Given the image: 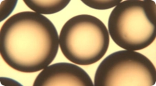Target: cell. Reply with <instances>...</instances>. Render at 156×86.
Segmentation results:
<instances>
[{
    "label": "cell",
    "mask_w": 156,
    "mask_h": 86,
    "mask_svg": "<svg viewBox=\"0 0 156 86\" xmlns=\"http://www.w3.org/2000/svg\"><path fill=\"white\" fill-rule=\"evenodd\" d=\"M109 45L105 23L95 16L79 15L66 21L59 34V46L67 59L79 66L97 63Z\"/></svg>",
    "instance_id": "obj_3"
},
{
    "label": "cell",
    "mask_w": 156,
    "mask_h": 86,
    "mask_svg": "<svg viewBox=\"0 0 156 86\" xmlns=\"http://www.w3.org/2000/svg\"><path fill=\"white\" fill-rule=\"evenodd\" d=\"M155 20L154 1H122L109 15L108 32L115 44L122 49L140 50L155 41Z\"/></svg>",
    "instance_id": "obj_2"
},
{
    "label": "cell",
    "mask_w": 156,
    "mask_h": 86,
    "mask_svg": "<svg viewBox=\"0 0 156 86\" xmlns=\"http://www.w3.org/2000/svg\"><path fill=\"white\" fill-rule=\"evenodd\" d=\"M24 3L33 12L40 15H52L63 10L69 0H24Z\"/></svg>",
    "instance_id": "obj_6"
},
{
    "label": "cell",
    "mask_w": 156,
    "mask_h": 86,
    "mask_svg": "<svg viewBox=\"0 0 156 86\" xmlns=\"http://www.w3.org/2000/svg\"><path fill=\"white\" fill-rule=\"evenodd\" d=\"M83 4L86 6L96 10H108L112 8L116 7L121 0H82Z\"/></svg>",
    "instance_id": "obj_7"
},
{
    "label": "cell",
    "mask_w": 156,
    "mask_h": 86,
    "mask_svg": "<svg viewBox=\"0 0 156 86\" xmlns=\"http://www.w3.org/2000/svg\"><path fill=\"white\" fill-rule=\"evenodd\" d=\"M17 4V1H2L1 2V18L0 21H3L5 19L7 18L11 14L16 5Z\"/></svg>",
    "instance_id": "obj_8"
},
{
    "label": "cell",
    "mask_w": 156,
    "mask_h": 86,
    "mask_svg": "<svg viewBox=\"0 0 156 86\" xmlns=\"http://www.w3.org/2000/svg\"><path fill=\"white\" fill-rule=\"evenodd\" d=\"M156 70L147 56L137 51L120 50L109 55L98 66L95 86H152Z\"/></svg>",
    "instance_id": "obj_4"
},
{
    "label": "cell",
    "mask_w": 156,
    "mask_h": 86,
    "mask_svg": "<svg viewBox=\"0 0 156 86\" xmlns=\"http://www.w3.org/2000/svg\"><path fill=\"white\" fill-rule=\"evenodd\" d=\"M58 47L56 27L45 16L35 12L15 14L1 28V56L17 71L42 70L55 59Z\"/></svg>",
    "instance_id": "obj_1"
},
{
    "label": "cell",
    "mask_w": 156,
    "mask_h": 86,
    "mask_svg": "<svg viewBox=\"0 0 156 86\" xmlns=\"http://www.w3.org/2000/svg\"><path fill=\"white\" fill-rule=\"evenodd\" d=\"M34 86H94L91 77L79 66L71 63H56L42 70Z\"/></svg>",
    "instance_id": "obj_5"
}]
</instances>
